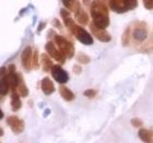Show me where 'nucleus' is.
Instances as JSON below:
<instances>
[{
	"label": "nucleus",
	"instance_id": "obj_5",
	"mask_svg": "<svg viewBox=\"0 0 153 143\" xmlns=\"http://www.w3.org/2000/svg\"><path fill=\"white\" fill-rule=\"evenodd\" d=\"M45 49L52 58L56 59L57 62H59L61 64H63L65 62V59L67 58L66 55L59 49V47L55 45L54 42H52V41L48 42L45 46Z\"/></svg>",
	"mask_w": 153,
	"mask_h": 143
},
{
	"label": "nucleus",
	"instance_id": "obj_26",
	"mask_svg": "<svg viewBox=\"0 0 153 143\" xmlns=\"http://www.w3.org/2000/svg\"><path fill=\"white\" fill-rule=\"evenodd\" d=\"M128 37H129L128 30H126V32H124V33H123V45H126V44H127V42H128Z\"/></svg>",
	"mask_w": 153,
	"mask_h": 143
},
{
	"label": "nucleus",
	"instance_id": "obj_24",
	"mask_svg": "<svg viewBox=\"0 0 153 143\" xmlns=\"http://www.w3.org/2000/svg\"><path fill=\"white\" fill-rule=\"evenodd\" d=\"M143 3L146 10H153V0H143Z\"/></svg>",
	"mask_w": 153,
	"mask_h": 143
},
{
	"label": "nucleus",
	"instance_id": "obj_17",
	"mask_svg": "<svg viewBox=\"0 0 153 143\" xmlns=\"http://www.w3.org/2000/svg\"><path fill=\"white\" fill-rule=\"evenodd\" d=\"M61 1L67 10H70V11L74 12V13L76 11V10H79L80 8L79 3L76 1V0H61Z\"/></svg>",
	"mask_w": 153,
	"mask_h": 143
},
{
	"label": "nucleus",
	"instance_id": "obj_27",
	"mask_svg": "<svg viewBox=\"0 0 153 143\" xmlns=\"http://www.w3.org/2000/svg\"><path fill=\"white\" fill-rule=\"evenodd\" d=\"M73 71H74V73H75V74H79L81 73V68H80L79 66H78V65H75V66H74Z\"/></svg>",
	"mask_w": 153,
	"mask_h": 143
},
{
	"label": "nucleus",
	"instance_id": "obj_29",
	"mask_svg": "<svg viewBox=\"0 0 153 143\" xmlns=\"http://www.w3.org/2000/svg\"><path fill=\"white\" fill-rule=\"evenodd\" d=\"M0 132H1V136H3V135H4V131H3V128H0Z\"/></svg>",
	"mask_w": 153,
	"mask_h": 143
},
{
	"label": "nucleus",
	"instance_id": "obj_16",
	"mask_svg": "<svg viewBox=\"0 0 153 143\" xmlns=\"http://www.w3.org/2000/svg\"><path fill=\"white\" fill-rule=\"evenodd\" d=\"M140 139L145 143H153V133L147 129H140L138 132Z\"/></svg>",
	"mask_w": 153,
	"mask_h": 143
},
{
	"label": "nucleus",
	"instance_id": "obj_10",
	"mask_svg": "<svg viewBox=\"0 0 153 143\" xmlns=\"http://www.w3.org/2000/svg\"><path fill=\"white\" fill-rule=\"evenodd\" d=\"M109 7L118 13H126L129 10L126 0H109Z\"/></svg>",
	"mask_w": 153,
	"mask_h": 143
},
{
	"label": "nucleus",
	"instance_id": "obj_6",
	"mask_svg": "<svg viewBox=\"0 0 153 143\" xmlns=\"http://www.w3.org/2000/svg\"><path fill=\"white\" fill-rule=\"evenodd\" d=\"M52 76L59 84H65L69 80V75L67 72L60 65H54L51 70Z\"/></svg>",
	"mask_w": 153,
	"mask_h": 143
},
{
	"label": "nucleus",
	"instance_id": "obj_2",
	"mask_svg": "<svg viewBox=\"0 0 153 143\" xmlns=\"http://www.w3.org/2000/svg\"><path fill=\"white\" fill-rule=\"evenodd\" d=\"M69 31L73 33V35L80 43H82V44H84V45H92L93 44L94 40L90 33L87 31H85L82 27L76 25V23L69 29Z\"/></svg>",
	"mask_w": 153,
	"mask_h": 143
},
{
	"label": "nucleus",
	"instance_id": "obj_15",
	"mask_svg": "<svg viewBox=\"0 0 153 143\" xmlns=\"http://www.w3.org/2000/svg\"><path fill=\"white\" fill-rule=\"evenodd\" d=\"M59 94L61 95V97L63 98L65 101H72V100L75 99V94L74 93L72 92V91L65 87L64 85L60 84L59 88Z\"/></svg>",
	"mask_w": 153,
	"mask_h": 143
},
{
	"label": "nucleus",
	"instance_id": "obj_13",
	"mask_svg": "<svg viewBox=\"0 0 153 143\" xmlns=\"http://www.w3.org/2000/svg\"><path fill=\"white\" fill-rule=\"evenodd\" d=\"M21 95L19 94L17 92H12L11 95V107L13 112H17L21 109L22 103L20 100Z\"/></svg>",
	"mask_w": 153,
	"mask_h": 143
},
{
	"label": "nucleus",
	"instance_id": "obj_8",
	"mask_svg": "<svg viewBox=\"0 0 153 143\" xmlns=\"http://www.w3.org/2000/svg\"><path fill=\"white\" fill-rule=\"evenodd\" d=\"M90 30H91V32L93 33V35L100 41L109 42L111 40V35H110L106 31L103 30V29L97 28L93 23L90 24Z\"/></svg>",
	"mask_w": 153,
	"mask_h": 143
},
{
	"label": "nucleus",
	"instance_id": "obj_19",
	"mask_svg": "<svg viewBox=\"0 0 153 143\" xmlns=\"http://www.w3.org/2000/svg\"><path fill=\"white\" fill-rule=\"evenodd\" d=\"M41 60H42V67H43V71L45 72H49L52 70L53 68V63L51 59L48 57V55L46 54H43L42 55V57H41Z\"/></svg>",
	"mask_w": 153,
	"mask_h": 143
},
{
	"label": "nucleus",
	"instance_id": "obj_23",
	"mask_svg": "<svg viewBox=\"0 0 153 143\" xmlns=\"http://www.w3.org/2000/svg\"><path fill=\"white\" fill-rule=\"evenodd\" d=\"M126 2H127V6L129 10L135 9L138 5V0H126Z\"/></svg>",
	"mask_w": 153,
	"mask_h": 143
},
{
	"label": "nucleus",
	"instance_id": "obj_18",
	"mask_svg": "<svg viewBox=\"0 0 153 143\" xmlns=\"http://www.w3.org/2000/svg\"><path fill=\"white\" fill-rule=\"evenodd\" d=\"M18 94L21 95L22 97H27L29 94V90L27 88V86L25 84V81H24L23 77L20 75V78H19V84H18Z\"/></svg>",
	"mask_w": 153,
	"mask_h": 143
},
{
	"label": "nucleus",
	"instance_id": "obj_20",
	"mask_svg": "<svg viewBox=\"0 0 153 143\" xmlns=\"http://www.w3.org/2000/svg\"><path fill=\"white\" fill-rule=\"evenodd\" d=\"M76 60H78L80 64H88L90 62V57L87 55L79 52L78 56H76Z\"/></svg>",
	"mask_w": 153,
	"mask_h": 143
},
{
	"label": "nucleus",
	"instance_id": "obj_7",
	"mask_svg": "<svg viewBox=\"0 0 153 143\" xmlns=\"http://www.w3.org/2000/svg\"><path fill=\"white\" fill-rule=\"evenodd\" d=\"M21 63L24 66V68L30 70L32 65H33V50L30 46L26 47L21 54Z\"/></svg>",
	"mask_w": 153,
	"mask_h": 143
},
{
	"label": "nucleus",
	"instance_id": "obj_3",
	"mask_svg": "<svg viewBox=\"0 0 153 143\" xmlns=\"http://www.w3.org/2000/svg\"><path fill=\"white\" fill-rule=\"evenodd\" d=\"M55 42L59 49L66 55L67 58H72L75 55V48L73 44L67 40L65 37L61 35H56Z\"/></svg>",
	"mask_w": 153,
	"mask_h": 143
},
{
	"label": "nucleus",
	"instance_id": "obj_4",
	"mask_svg": "<svg viewBox=\"0 0 153 143\" xmlns=\"http://www.w3.org/2000/svg\"><path fill=\"white\" fill-rule=\"evenodd\" d=\"M7 125L10 127L12 132L16 135H19V133H23L24 129H25V123L16 116H10L6 119Z\"/></svg>",
	"mask_w": 153,
	"mask_h": 143
},
{
	"label": "nucleus",
	"instance_id": "obj_28",
	"mask_svg": "<svg viewBox=\"0 0 153 143\" xmlns=\"http://www.w3.org/2000/svg\"><path fill=\"white\" fill-rule=\"evenodd\" d=\"M53 26H55V27L59 28V29L61 28L60 24H59V21L57 20V19H54V20H53Z\"/></svg>",
	"mask_w": 153,
	"mask_h": 143
},
{
	"label": "nucleus",
	"instance_id": "obj_12",
	"mask_svg": "<svg viewBox=\"0 0 153 143\" xmlns=\"http://www.w3.org/2000/svg\"><path fill=\"white\" fill-rule=\"evenodd\" d=\"M41 90L46 95H50L55 92L54 82L49 77H44L41 80Z\"/></svg>",
	"mask_w": 153,
	"mask_h": 143
},
{
	"label": "nucleus",
	"instance_id": "obj_25",
	"mask_svg": "<svg viewBox=\"0 0 153 143\" xmlns=\"http://www.w3.org/2000/svg\"><path fill=\"white\" fill-rule=\"evenodd\" d=\"M60 14H61V16H62V18H63V19L70 17V12H69V10L61 9L60 10Z\"/></svg>",
	"mask_w": 153,
	"mask_h": 143
},
{
	"label": "nucleus",
	"instance_id": "obj_1",
	"mask_svg": "<svg viewBox=\"0 0 153 143\" xmlns=\"http://www.w3.org/2000/svg\"><path fill=\"white\" fill-rule=\"evenodd\" d=\"M90 13L93 18V24L97 28L105 30L109 26V13L105 3L100 0H94L91 2Z\"/></svg>",
	"mask_w": 153,
	"mask_h": 143
},
{
	"label": "nucleus",
	"instance_id": "obj_14",
	"mask_svg": "<svg viewBox=\"0 0 153 143\" xmlns=\"http://www.w3.org/2000/svg\"><path fill=\"white\" fill-rule=\"evenodd\" d=\"M75 19L81 25H86L89 21V16L82 8H79L75 12Z\"/></svg>",
	"mask_w": 153,
	"mask_h": 143
},
{
	"label": "nucleus",
	"instance_id": "obj_9",
	"mask_svg": "<svg viewBox=\"0 0 153 143\" xmlns=\"http://www.w3.org/2000/svg\"><path fill=\"white\" fill-rule=\"evenodd\" d=\"M132 37L134 41L142 43L147 38V30L143 25H138L133 29Z\"/></svg>",
	"mask_w": 153,
	"mask_h": 143
},
{
	"label": "nucleus",
	"instance_id": "obj_21",
	"mask_svg": "<svg viewBox=\"0 0 153 143\" xmlns=\"http://www.w3.org/2000/svg\"><path fill=\"white\" fill-rule=\"evenodd\" d=\"M130 123H131V125L133 126V127H135V128H141L142 126H143V121H142V119H140V118H138V117H134V118H132L131 119V121H130Z\"/></svg>",
	"mask_w": 153,
	"mask_h": 143
},
{
	"label": "nucleus",
	"instance_id": "obj_22",
	"mask_svg": "<svg viewBox=\"0 0 153 143\" xmlns=\"http://www.w3.org/2000/svg\"><path fill=\"white\" fill-rule=\"evenodd\" d=\"M83 94L88 98H94L96 97V94H97V91L93 89H89V90H86L83 93Z\"/></svg>",
	"mask_w": 153,
	"mask_h": 143
},
{
	"label": "nucleus",
	"instance_id": "obj_11",
	"mask_svg": "<svg viewBox=\"0 0 153 143\" xmlns=\"http://www.w3.org/2000/svg\"><path fill=\"white\" fill-rule=\"evenodd\" d=\"M1 78H0V94L1 95H6L8 94L9 91L11 90V86H10L9 80L7 77V73H6V69L2 67L1 68Z\"/></svg>",
	"mask_w": 153,
	"mask_h": 143
},
{
	"label": "nucleus",
	"instance_id": "obj_30",
	"mask_svg": "<svg viewBox=\"0 0 153 143\" xmlns=\"http://www.w3.org/2000/svg\"><path fill=\"white\" fill-rule=\"evenodd\" d=\"M100 1H102L103 3H106V2H109V0H100Z\"/></svg>",
	"mask_w": 153,
	"mask_h": 143
}]
</instances>
